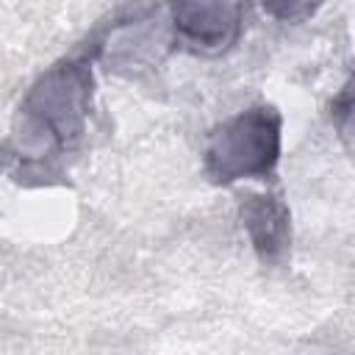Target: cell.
<instances>
[{
  "mask_svg": "<svg viewBox=\"0 0 355 355\" xmlns=\"http://www.w3.org/2000/svg\"><path fill=\"white\" fill-rule=\"evenodd\" d=\"M92 61L86 55L58 61L25 94L11 136L22 175H47L58 158L72 153L89 122Z\"/></svg>",
  "mask_w": 355,
  "mask_h": 355,
  "instance_id": "1",
  "label": "cell"
},
{
  "mask_svg": "<svg viewBox=\"0 0 355 355\" xmlns=\"http://www.w3.org/2000/svg\"><path fill=\"white\" fill-rule=\"evenodd\" d=\"M283 116L275 105L258 103L222 122L205 144V175L230 186L239 180H266L280 161Z\"/></svg>",
  "mask_w": 355,
  "mask_h": 355,
  "instance_id": "2",
  "label": "cell"
},
{
  "mask_svg": "<svg viewBox=\"0 0 355 355\" xmlns=\"http://www.w3.org/2000/svg\"><path fill=\"white\" fill-rule=\"evenodd\" d=\"M166 14L178 44L191 53L216 55L239 42L244 0H169Z\"/></svg>",
  "mask_w": 355,
  "mask_h": 355,
  "instance_id": "3",
  "label": "cell"
},
{
  "mask_svg": "<svg viewBox=\"0 0 355 355\" xmlns=\"http://www.w3.org/2000/svg\"><path fill=\"white\" fill-rule=\"evenodd\" d=\"M172 44L178 42L172 33L169 14L155 11L114 28L108 36V44L103 47V58L116 72H136L158 64Z\"/></svg>",
  "mask_w": 355,
  "mask_h": 355,
  "instance_id": "4",
  "label": "cell"
},
{
  "mask_svg": "<svg viewBox=\"0 0 355 355\" xmlns=\"http://www.w3.org/2000/svg\"><path fill=\"white\" fill-rule=\"evenodd\" d=\"M239 214L255 255L263 263H280L291 244V214L283 194L280 191L247 194Z\"/></svg>",
  "mask_w": 355,
  "mask_h": 355,
  "instance_id": "5",
  "label": "cell"
},
{
  "mask_svg": "<svg viewBox=\"0 0 355 355\" xmlns=\"http://www.w3.org/2000/svg\"><path fill=\"white\" fill-rule=\"evenodd\" d=\"M330 119H333L338 136L355 153V72L347 78V83L338 89V94L330 100Z\"/></svg>",
  "mask_w": 355,
  "mask_h": 355,
  "instance_id": "6",
  "label": "cell"
},
{
  "mask_svg": "<svg viewBox=\"0 0 355 355\" xmlns=\"http://www.w3.org/2000/svg\"><path fill=\"white\" fill-rule=\"evenodd\" d=\"M258 3L277 22H305L319 11L324 0H258Z\"/></svg>",
  "mask_w": 355,
  "mask_h": 355,
  "instance_id": "7",
  "label": "cell"
}]
</instances>
